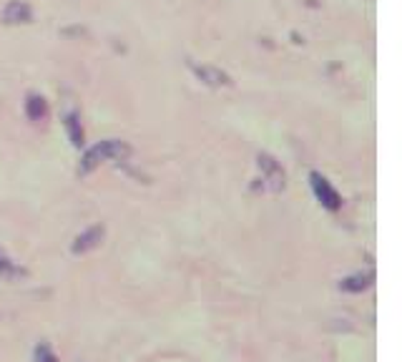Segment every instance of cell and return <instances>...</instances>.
<instances>
[{
    "instance_id": "6da1fadb",
    "label": "cell",
    "mask_w": 402,
    "mask_h": 362,
    "mask_svg": "<svg viewBox=\"0 0 402 362\" xmlns=\"http://www.w3.org/2000/svg\"><path fill=\"white\" fill-rule=\"evenodd\" d=\"M128 154H131V149H128L126 141H116V138H109V141H101V144H96L93 149L86 151V156L80 159L78 171L80 174H91V171H96L101 164H106V161H126Z\"/></svg>"
},
{
    "instance_id": "7a4b0ae2",
    "label": "cell",
    "mask_w": 402,
    "mask_h": 362,
    "mask_svg": "<svg viewBox=\"0 0 402 362\" xmlns=\"http://www.w3.org/2000/svg\"><path fill=\"white\" fill-rule=\"evenodd\" d=\"M312 191H315V196L319 199V204L324 209H329V212H337L339 207H342V199H339L337 189H334L332 184H329L327 179L322 176V174H312Z\"/></svg>"
},
{
    "instance_id": "3957f363",
    "label": "cell",
    "mask_w": 402,
    "mask_h": 362,
    "mask_svg": "<svg viewBox=\"0 0 402 362\" xmlns=\"http://www.w3.org/2000/svg\"><path fill=\"white\" fill-rule=\"evenodd\" d=\"M259 169H262V181H264L267 191L276 194V191L284 189V171H281V167L272 159L269 154L259 156Z\"/></svg>"
},
{
    "instance_id": "277c9868",
    "label": "cell",
    "mask_w": 402,
    "mask_h": 362,
    "mask_svg": "<svg viewBox=\"0 0 402 362\" xmlns=\"http://www.w3.org/2000/svg\"><path fill=\"white\" fill-rule=\"evenodd\" d=\"M104 236H106V227H104V224H96V227H91V229L83 231V234L75 236L73 247H71V249H73V254L93 252V249L101 247V241H104Z\"/></svg>"
},
{
    "instance_id": "5b68a950",
    "label": "cell",
    "mask_w": 402,
    "mask_h": 362,
    "mask_svg": "<svg viewBox=\"0 0 402 362\" xmlns=\"http://www.w3.org/2000/svg\"><path fill=\"white\" fill-rule=\"evenodd\" d=\"M191 71L196 73V78L201 83H207L212 88H221V86H231V78L224 73V71L214 68V66H191Z\"/></svg>"
},
{
    "instance_id": "8992f818",
    "label": "cell",
    "mask_w": 402,
    "mask_h": 362,
    "mask_svg": "<svg viewBox=\"0 0 402 362\" xmlns=\"http://www.w3.org/2000/svg\"><path fill=\"white\" fill-rule=\"evenodd\" d=\"M30 18H33V11L25 0H11L3 11V20L6 23H28Z\"/></svg>"
},
{
    "instance_id": "52a82bcc",
    "label": "cell",
    "mask_w": 402,
    "mask_h": 362,
    "mask_svg": "<svg viewBox=\"0 0 402 362\" xmlns=\"http://www.w3.org/2000/svg\"><path fill=\"white\" fill-rule=\"evenodd\" d=\"M28 277V270L25 267H20L18 262H13L11 257H8L3 249H0V279L6 282H20Z\"/></svg>"
},
{
    "instance_id": "ba28073f",
    "label": "cell",
    "mask_w": 402,
    "mask_h": 362,
    "mask_svg": "<svg viewBox=\"0 0 402 362\" xmlns=\"http://www.w3.org/2000/svg\"><path fill=\"white\" fill-rule=\"evenodd\" d=\"M372 282H374V272H357V274H350L339 282V289L357 294V292H365V289L372 287Z\"/></svg>"
},
{
    "instance_id": "9c48e42d",
    "label": "cell",
    "mask_w": 402,
    "mask_h": 362,
    "mask_svg": "<svg viewBox=\"0 0 402 362\" xmlns=\"http://www.w3.org/2000/svg\"><path fill=\"white\" fill-rule=\"evenodd\" d=\"M25 114H28L30 121H43L48 114L46 101H43L40 96H30L28 101H25Z\"/></svg>"
},
{
    "instance_id": "30bf717a",
    "label": "cell",
    "mask_w": 402,
    "mask_h": 362,
    "mask_svg": "<svg viewBox=\"0 0 402 362\" xmlns=\"http://www.w3.org/2000/svg\"><path fill=\"white\" fill-rule=\"evenodd\" d=\"M66 131H68V136H71V144L83 146V128H80V121L75 114L66 116Z\"/></svg>"
},
{
    "instance_id": "8fae6325",
    "label": "cell",
    "mask_w": 402,
    "mask_h": 362,
    "mask_svg": "<svg viewBox=\"0 0 402 362\" xmlns=\"http://www.w3.org/2000/svg\"><path fill=\"white\" fill-rule=\"evenodd\" d=\"M35 362H58V357L53 355V350L48 345H38V350H35Z\"/></svg>"
}]
</instances>
